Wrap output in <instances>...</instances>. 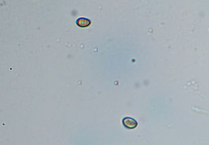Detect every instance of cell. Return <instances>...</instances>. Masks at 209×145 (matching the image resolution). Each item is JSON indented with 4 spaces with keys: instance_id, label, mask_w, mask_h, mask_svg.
I'll return each mask as SVG.
<instances>
[{
    "instance_id": "cell-2",
    "label": "cell",
    "mask_w": 209,
    "mask_h": 145,
    "mask_svg": "<svg viewBox=\"0 0 209 145\" xmlns=\"http://www.w3.org/2000/svg\"><path fill=\"white\" fill-rule=\"evenodd\" d=\"M91 20L84 17H80L77 20V25L81 27H88L89 25H91Z\"/></svg>"
},
{
    "instance_id": "cell-1",
    "label": "cell",
    "mask_w": 209,
    "mask_h": 145,
    "mask_svg": "<svg viewBox=\"0 0 209 145\" xmlns=\"http://www.w3.org/2000/svg\"><path fill=\"white\" fill-rule=\"evenodd\" d=\"M122 122H123V125L125 126L126 128L129 129V130L136 128V126L138 125L137 121L135 118H130V117H124Z\"/></svg>"
}]
</instances>
